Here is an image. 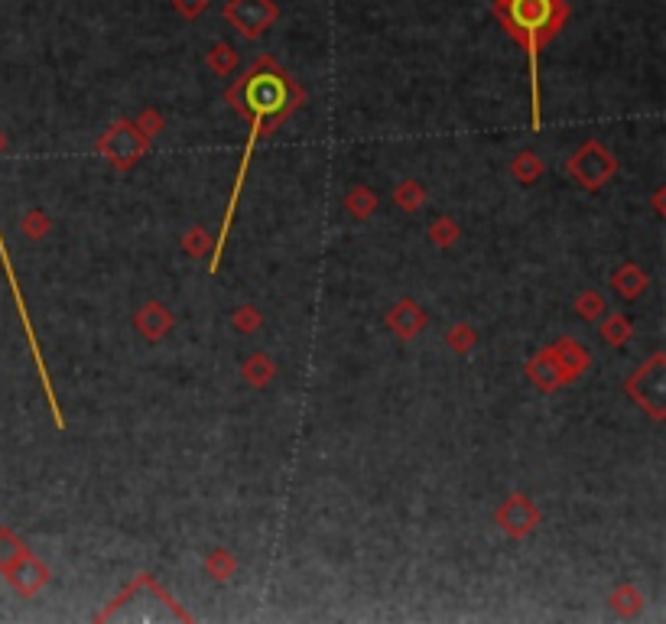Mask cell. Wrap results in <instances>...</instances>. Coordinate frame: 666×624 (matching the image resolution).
I'll list each match as a JSON object with an SVG mask.
<instances>
[{
  "mask_svg": "<svg viewBox=\"0 0 666 624\" xmlns=\"http://www.w3.org/2000/svg\"><path fill=\"white\" fill-rule=\"evenodd\" d=\"M299 98H303V91H299V88L293 85V78L286 75L280 65H273L270 59H260L254 69L241 78L238 91H234V101H238L241 108H244V114L251 117V134H247V147H244V156H241V169H238V176H234V189H231V199H228V208H225V221H221V234H218L215 257H212V270L221 267V251H225V241H228L234 212H238V199H241L247 169H251V153H254V147H257L260 134H264L267 127L280 124L283 117L299 104Z\"/></svg>",
  "mask_w": 666,
  "mask_h": 624,
  "instance_id": "cell-1",
  "label": "cell"
},
{
  "mask_svg": "<svg viewBox=\"0 0 666 624\" xmlns=\"http://www.w3.org/2000/svg\"><path fill=\"white\" fill-rule=\"evenodd\" d=\"M494 13L504 23L530 59V101H533V127H540V49L563 30L569 20L566 0H494Z\"/></svg>",
  "mask_w": 666,
  "mask_h": 624,
  "instance_id": "cell-2",
  "label": "cell"
},
{
  "mask_svg": "<svg viewBox=\"0 0 666 624\" xmlns=\"http://www.w3.org/2000/svg\"><path fill=\"white\" fill-rule=\"evenodd\" d=\"M0 267L7 273V283H10V293L17 299V312H20V322H23V332H26V342H30V351H33V361H36V371H39V381H43V390H46V400H49V410H52V420L62 429L65 420H62V410H59V400H56V387L49 381V371H46V361H43V351H39V342H36V332H33V322H30V309L23 303V290H20V280L17 273H13V264H10V254H7V244H4V231H0Z\"/></svg>",
  "mask_w": 666,
  "mask_h": 624,
  "instance_id": "cell-3",
  "label": "cell"
},
{
  "mask_svg": "<svg viewBox=\"0 0 666 624\" xmlns=\"http://www.w3.org/2000/svg\"><path fill=\"white\" fill-rule=\"evenodd\" d=\"M277 4L273 0H231L225 7V17L238 26V33L247 39H257L267 33V26L277 20Z\"/></svg>",
  "mask_w": 666,
  "mask_h": 624,
  "instance_id": "cell-4",
  "label": "cell"
},
{
  "mask_svg": "<svg viewBox=\"0 0 666 624\" xmlns=\"http://www.w3.org/2000/svg\"><path fill=\"white\" fill-rule=\"evenodd\" d=\"M176 7L186 13V17H195V13L205 10V0H176Z\"/></svg>",
  "mask_w": 666,
  "mask_h": 624,
  "instance_id": "cell-5",
  "label": "cell"
}]
</instances>
